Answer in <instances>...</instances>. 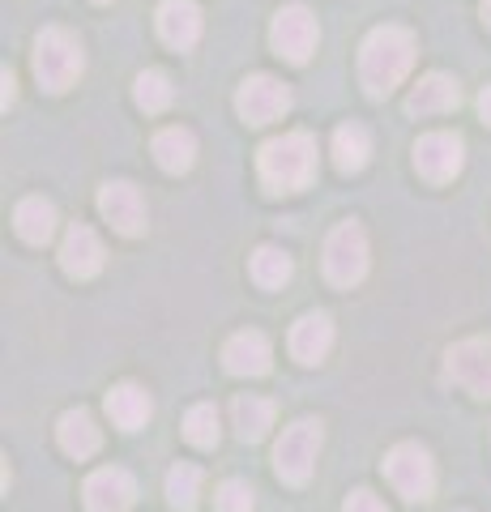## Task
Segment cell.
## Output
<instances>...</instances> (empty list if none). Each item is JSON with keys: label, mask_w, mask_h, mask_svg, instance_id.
<instances>
[{"label": "cell", "mask_w": 491, "mask_h": 512, "mask_svg": "<svg viewBox=\"0 0 491 512\" xmlns=\"http://www.w3.org/2000/svg\"><path fill=\"white\" fill-rule=\"evenodd\" d=\"M385 478L393 483V491L402 500L419 504V500H432V487H436V466L427 457V448L419 444H398L393 453L385 457Z\"/></svg>", "instance_id": "cell-6"}, {"label": "cell", "mask_w": 491, "mask_h": 512, "mask_svg": "<svg viewBox=\"0 0 491 512\" xmlns=\"http://www.w3.org/2000/svg\"><path fill=\"white\" fill-rule=\"evenodd\" d=\"M235 111H240L248 124H274L291 111V90L282 86L278 77L257 73L240 86V94H235Z\"/></svg>", "instance_id": "cell-8"}, {"label": "cell", "mask_w": 491, "mask_h": 512, "mask_svg": "<svg viewBox=\"0 0 491 512\" xmlns=\"http://www.w3.org/2000/svg\"><path fill=\"white\" fill-rule=\"evenodd\" d=\"M368 154H372V137H368V128L363 124H342L334 133V163H338V171H346V175L363 171L368 167Z\"/></svg>", "instance_id": "cell-23"}, {"label": "cell", "mask_w": 491, "mask_h": 512, "mask_svg": "<svg viewBox=\"0 0 491 512\" xmlns=\"http://www.w3.org/2000/svg\"><path fill=\"white\" fill-rule=\"evenodd\" d=\"M99 214L112 222V231L129 239L146 231V201H141V192L129 180H112L99 188Z\"/></svg>", "instance_id": "cell-11"}, {"label": "cell", "mask_w": 491, "mask_h": 512, "mask_svg": "<svg viewBox=\"0 0 491 512\" xmlns=\"http://www.w3.org/2000/svg\"><path fill=\"white\" fill-rule=\"evenodd\" d=\"M295 274V265H291V256L274 248V244H265L252 252V282L265 286V291H278V286H287Z\"/></svg>", "instance_id": "cell-24"}, {"label": "cell", "mask_w": 491, "mask_h": 512, "mask_svg": "<svg viewBox=\"0 0 491 512\" xmlns=\"http://www.w3.org/2000/svg\"><path fill=\"white\" fill-rule=\"evenodd\" d=\"M368 274V235L359 222H338L325 239V278L334 286H355Z\"/></svg>", "instance_id": "cell-5"}, {"label": "cell", "mask_w": 491, "mask_h": 512, "mask_svg": "<svg viewBox=\"0 0 491 512\" xmlns=\"http://www.w3.org/2000/svg\"><path fill=\"white\" fill-rule=\"evenodd\" d=\"M457 103H462V90H457V82L445 73H427L423 82L406 94L410 116H445V111H453Z\"/></svg>", "instance_id": "cell-17"}, {"label": "cell", "mask_w": 491, "mask_h": 512, "mask_svg": "<svg viewBox=\"0 0 491 512\" xmlns=\"http://www.w3.org/2000/svg\"><path fill=\"white\" fill-rule=\"evenodd\" d=\"M291 355L295 363H304V367H316L325 355H329V346H334V320H329L325 312H304L291 325Z\"/></svg>", "instance_id": "cell-13"}, {"label": "cell", "mask_w": 491, "mask_h": 512, "mask_svg": "<svg viewBox=\"0 0 491 512\" xmlns=\"http://www.w3.org/2000/svg\"><path fill=\"white\" fill-rule=\"evenodd\" d=\"M171 77L167 73H158V69H146L133 82V99H137V107L146 111V116H158V111H167L171 107Z\"/></svg>", "instance_id": "cell-25"}, {"label": "cell", "mask_w": 491, "mask_h": 512, "mask_svg": "<svg viewBox=\"0 0 491 512\" xmlns=\"http://www.w3.org/2000/svg\"><path fill=\"white\" fill-rule=\"evenodd\" d=\"M99 5H107V0H99Z\"/></svg>", "instance_id": "cell-33"}, {"label": "cell", "mask_w": 491, "mask_h": 512, "mask_svg": "<svg viewBox=\"0 0 491 512\" xmlns=\"http://www.w3.org/2000/svg\"><path fill=\"white\" fill-rule=\"evenodd\" d=\"M321 440H325V431L316 419H295L282 431V440L274 444V470L282 483H291V487L308 483L316 470V457H321Z\"/></svg>", "instance_id": "cell-4"}, {"label": "cell", "mask_w": 491, "mask_h": 512, "mask_svg": "<svg viewBox=\"0 0 491 512\" xmlns=\"http://www.w3.org/2000/svg\"><path fill=\"white\" fill-rule=\"evenodd\" d=\"M158 35H163L167 47L188 52L201 39V9L193 0H163L158 5Z\"/></svg>", "instance_id": "cell-16"}, {"label": "cell", "mask_w": 491, "mask_h": 512, "mask_svg": "<svg viewBox=\"0 0 491 512\" xmlns=\"http://www.w3.org/2000/svg\"><path fill=\"white\" fill-rule=\"evenodd\" d=\"M13 227H18V235L26 239V244H47V239H52V231H56V205L43 201V197L18 201Z\"/></svg>", "instance_id": "cell-22"}, {"label": "cell", "mask_w": 491, "mask_h": 512, "mask_svg": "<svg viewBox=\"0 0 491 512\" xmlns=\"http://www.w3.org/2000/svg\"><path fill=\"white\" fill-rule=\"evenodd\" d=\"M342 512H389V508L380 504L372 491H351V500H346V508H342Z\"/></svg>", "instance_id": "cell-29"}, {"label": "cell", "mask_w": 491, "mask_h": 512, "mask_svg": "<svg viewBox=\"0 0 491 512\" xmlns=\"http://www.w3.org/2000/svg\"><path fill=\"white\" fill-rule=\"evenodd\" d=\"M415 64V35L406 26H376L359 47V82L372 99H385L402 86Z\"/></svg>", "instance_id": "cell-1"}, {"label": "cell", "mask_w": 491, "mask_h": 512, "mask_svg": "<svg viewBox=\"0 0 491 512\" xmlns=\"http://www.w3.org/2000/svg\"><path fill=\"white\" fill-rule=\"evenodd\" d=\"M107 414H112V423L120 431H137V427H146V419L154 414V402H150V393L141 389V384L124 380V384H116V389L107 393Z\"/></svg>", "instance_id": "cell-18"}, {"label": "cell", "mask_w": 491, "mask_h": 512, "mask_svg": "<svg viewBox=\"0 0 491 512\" xmlns=\"http://www.w3.org/2000/svg\"><path fill=\"white\" fill-rule=\"evenodd\" d=\"M223 363L231 376H265L269 363H274V346H269L265 333L244 329V333H235V338H227Z\"/></svg>", "instance_id": "cell-14"}, {"label": "cell", "mask_w": 491, "mask_h": 512, "mask_svg": "<svg viewBox=\"0 0 491 512\" xmlns=\"http://www.w3.org/2000/svg\"><path fill=\"white\" fill-rule=\"evenodd\" d=\"M231 419H235V436H240L244 444H257V440L269 436V427H274V402L244 393V397H235Z\"/></svg>", "instance_id": "cell-20"}, {"label": "cell", "mask_w": 491, "mask_h": 512, "mask_svg": "<svg viewBox=\"0 0 491 512\" xmlns=\"http://www.w3.org/2000/svg\"><path fill=\"white\" fill-rule=\"evenodd\" d=\"M86 512H129L137 500V483L129 470L120 466H107V470H94L86 478Z\"/></svg>", "instance_id": "cell-12"}, {"label": "cell", "mask_w": 491, "mask_h": 512, "mask_svg": "<svg viewBox=\"0 0 491 512\" xmlns=\"http://www.w3.org/2000/svg\"><path fill=\"white\" fill-rule=\"evenodd\" d=\"M445 376L474 397H491V342L470 338L445 355Z\"/></svg>", "instance_id": "cell-9"}, {"label": "cell", "mask_w": 491, "mask_h": 512, "mask_svg": "<svg viewBox=\"0 0 491 512\" xmlns=\"http://www.w3.org/2000/svg\"><path fill=\"white\" fill-rule=\"evenodd\" d=\"M197 495H201V470L197 466H171L167 474V500L176 512L197 508Z\"/></svg>", "instance_id": "cell-27"}, {"label": "cell", "mask_w": 491, "mask_h": 512, "mask_svg": "<svg viewBox=\"0 0 491 512\" xmlns=\"http://www.w3.org/2000/svg\"><path fill=\"white\" fill-rule=\"evenodd\" d=\"M218 436H223V427H218V410L210 402H201L184 414V440L193 448H214Z\"/></svg>", "instance_id": "cell-26"}, {"label": "cell", "mask_w": 491, "mask_h": 512, "mask_svg": "<svg viewBox=\"0 0 491 512\" xmlns=\"http://www.w3.org/2000/svg\"><path fill=\"white\" fill-rule=\"evenodd\" d=\"M154 158H158V167H163V171L180 175V171L193 167L197 137L188 133V128H163V133H154Z\"/></svg>", "instance_id": "cell-21"}, {"label": "cell", "mask_w": 491, "mask_h": 512, "mask_svg": "<svg viewBox=\"0 0 491 512\" xmlns=\"http://www.w3.org/2000/svg\"><path fill=\"white\" fill-rule=\"evenodd\" d=\"M479 116H483V120L491 124V86H487V90L479 94Z\"/></svg>", "instance_id": "cell-31"}, {"label": "cell", "mask_w": 491, "mask_h": 512, "mask_svg": "<svg viewBox=\"0 0 491 512\" xmlns=\"http://www.w3.org/2000/svg\"><path fill=\"white\" fill-rule=\"evenodd\" d=\"M30 69H35L39 86L47 94H65L77 77H82V69H86L82 43H77L65 26H47V30H39V39H35Z\"/></svg>", "instance_id": "cell-3"}, {"label": "cell", "mask_w": 491, "mask_h": 512, "mask_svg": "<svg viewBox=\"0 0 491 512\" xmlns=\"http://www.w3.org/2000/svg\"><path fill=\"white\" fill-rule=\"evenodd\" d=\"M269 43L274 52L291 64H308L312 47H316V18L308 5H287L274 13V26H269Z\"/></svg>", "instance_id": "cell-7"}, {"label": "cell", "mask_w": 491, "mask_h": 512, "mask_svg": "<svg viewBox=\"0 0 491 512\" xmlns=\"http://www.w3.org/2000/svg\"><path fill=\"white\" fill-rule=\"evenodd\" d=\"M56 440H60V448H65L69 457L86 461V457L99 453L103 431H99V423H94L90 410H69L65 419H60V427H56Z\"/></svg>", "instance_id": "cell-19"}, {"label": "cell", "mask_w": 491, "mask_h": 512, "mask_svg": "<svg viewBox=\"0 0 491 512\" xmlns=\"http://www.w3.org/2000/svg\"><path fill=\"white\" fill-rule=\"evenodd\" d=\"M0 86H5V111H9V103L18 99V82H13V73H9V69L0 73Z\"/></svg>", "instance_id": "cell-30"}, {"label": "cell", "mask_w": 491, "mask_h": 512, "mask_svg": "<svg viewBox=\"0 0 491 512\" xmlns=\"http://www.w3.org/2000/svg\"><path fill=\"white\" fill-rule=\"evenodd\" d=\"M214 504H218V512H252V487L248 483H240V478H227L223 487H218V495H214Z\"/></svg>", "instance_id": "cell-28"}, {"label": "cell", "mask_w": 491, "mask_h": 512, "mask_svg": "<svg viewBox=\"0 0 491 512\" xmlns=\"http://www.w3.org/2000/svg\"><path fill=\"white\" fill-rule=\"evenodd\" d=\"M466 163V146L453 133H427L415 146V171L427 184H449Z\"/></svg>", "instance_id": "cell-10"}, {"label": "cell", "mask_w": 491, "mask_h": 512, "mask_svg": "<svg viewBox=\"0 0 491 512\" xmlns=\"http://www.w3.org/2000/svg\"><path fill=\"white\" fill-rule=\"evenodd\" d=\"M103 239L94 235L90 227H69L65 235V244H60V265H65V274L77 278V282H86L94 278L103 269Z\"/></svg>", "instance_id": "cell-15"}, {"label": "cell", "mask_w": 491, "mask_h": 512, "mask_svg": "<svg viewBox=\"0 0 491 512\" xmlns=\"http://www.w3.org/2000/svg\"><path fill=\"white\" fill-rule=\"evenodd\" d=\"M483 18H487V26H491V0H487V5H483Z\"/></svg>", "instance_id": "cell-32"}, {"label": "cell", "mask_w": 491, "mask_h": 512, "mask_svg": "<svg viewBox=\"0 0 491 512\" xmlns=\"http://www.w3.org/2000/svg\"><path fill=\"white\" fill-rule=\"evenodd\" d=\"M257 171L269 192H299L316 175V141L308 133L269 137L257 154Z\"/></svg>", "instance_id": "cell-2"}]
</instances>
